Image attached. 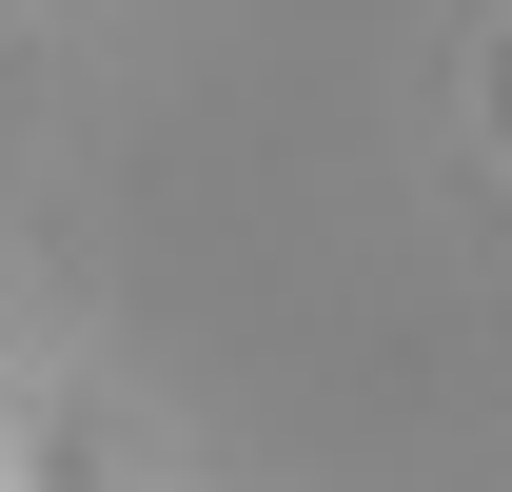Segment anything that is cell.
Returning a JSON list of instances; mask_svg holds the SVG:
<instances>
[]
</instances>
